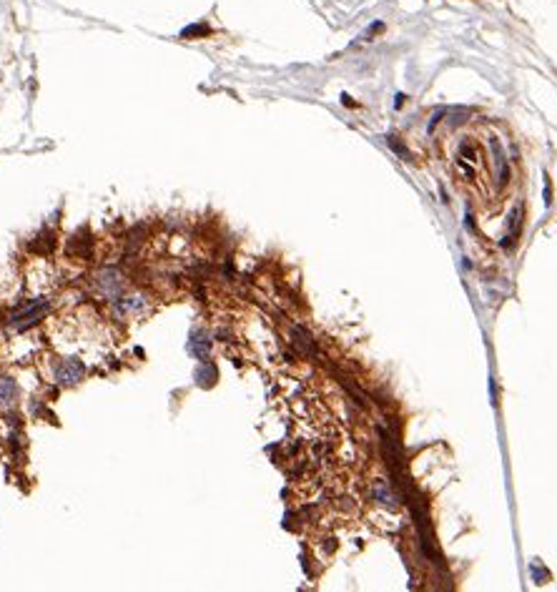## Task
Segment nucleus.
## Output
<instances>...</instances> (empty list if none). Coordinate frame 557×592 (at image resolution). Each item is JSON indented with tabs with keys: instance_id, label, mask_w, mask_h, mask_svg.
<instances>
[{
	"instance_id": "obj_1",
	"label": "nucleus",
	"mask_w": 557,
	"mask_h": 592,
	"mask_svg": "<svg viewBox=\"0 0 557 592\" xmlns=\"http://www.w3.org/2000/svg\"><path fill=\"white\" fill-rule=\"evenodd\" d=\"M83 374H86V369H83V364L78 359H61L55 364V379L66 384V387L78 384L83 379Z\"/></svg>"
},
{
	"instance_id": "obj_2",
	"label": "nucleus",
	"mask_w": 557,
	"mask_h": 592,
	"mask_svg": "<svg viewBox=\"0 0 557 592\" xmlns=\"http://www.w3.org/2000/svg\"><path fill=\"white\" fill-rule=\"evenodd\" d=\"M96 284H98L101 294L110 296V299H121V289H123V279L116 269H105L96 277Z\"/></svg>"
},
{
	"instance_id": "obj_3",
	"label": "nucleus",
	"mask_w": 557,
	"mask_h": 592,
	"mask_svg": "<svg viewBox=\"0 0 557 592\" xmlns=\"http://www.w3.org/2000/svg\"><path fill=\"white\" fill-rule=\"evenodd\" d=\"M45 309H48V301H35V304H30V306H25L23 311H18V314H13V324H18L21 329H28L30 324H35V321L40 319V316L45 314Z\"/></svg>"
},
{
	"instance_id": "obj_4",
	"label": "nucleus",
	"mask_w": 557,
	"mask_h": 592,
	"mask_svg": "<svg viewBox=\"0 0 557 592\" xmlns=\"http://www.w3.org/2000/svg\"><path fill=\"white\" fill-rule=\"evenodd\" d=\"M18 399V384L16 379H11V376L0 374V412L11 410L13 405H16Z\"/></svg>"
},
{
	"instance_id": "obj_5",
	"label": "nucleus",
	"mask_w": 557,
	"mask_h": 592,
	"mask_svg": "<svg viewBox=\"0 0 557 592\" xmlns=\"http://www.w3.org/2000/svg\"><path fill=\"white\" fill-rule=\"evenodd\" d=\"M116 311L118 314H141L146 311V299L144 296H123V299L116 301Z\"/></svg>"
},
{
	"instance_id": "obj_6",
	"label": "nucleus",
	"mask_w": 557,
	"mask_h": 592,
	"mask_svg": "<svg viewBox=\"0 0 557 592\" xmlns=\"http://www.w3.org/2000/svg\"><path fill=\"white\" fill-rule=\"evenodd\" d=\"M209 334L204 332H193L191 339H188V352H191L193 356H199V359H206L209 356Z\"/></svg>"
},
{
	"instance_id": "obj_7",
	"label": "nucleus",
	"mask_w": 557,
	"mask_h": 592,
	"mask_svg": "<svg viewBox=\"0 0 557 592\" xmlns=\"http://www.w3.org/2000/svg\"><path fill=\"white\" fill-rule=\"evenodd\" d=\"M374 497L379 499L381 504H389V507H392V504H394V499H392L394 494L389 492V487H386L384 482H377V484H374Z\"/></svg>"
},
{
	"instance_id": "obj_8",
	"label": "nucleus",
	"mask_w": 557,
	"mask_h": 592,
	"mask_svg": "<svg viewBox=\"0 0 557 592\" xmlns=\"http://www.w3.org/2000/svg\"><path fill=\"white\" fill-rule=\"evenodd\" d=\"M196 33L206 35V33H209V28H204V25H191V28H186L181 35H183V38H199V35H196Z\"/></svg>"
}]
</instances>
